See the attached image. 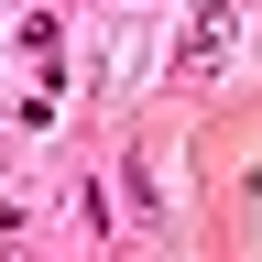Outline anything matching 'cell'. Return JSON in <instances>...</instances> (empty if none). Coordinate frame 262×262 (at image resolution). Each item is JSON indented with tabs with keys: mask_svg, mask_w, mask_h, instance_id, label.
Here are the masks:
<instances>
[{
	"mask_svg": "<svg viewBox=\"0 0 262 262\" xmlns=\"http://www.w3.org/2000/svg\"><path fill=\"white\" fill-rule=\"evenodd\" d=\"M219 44H229V0H208V11H196V33H186V66H208Z\"/></svg>",
	"mask_w": 262,
	"mask_h": 262,
	"instance_id": "obj_1",
	"label": "cell"
},
{
	"mask_svg": "<svg viewBox=\"0 0 262 262\" xmlns=\"http://www.w3.org/2000/svg\"><path fill=\"white\" fill-rule=\"evenodd\" d=\"M11 251H22V219H11V208H0V262H11Z\"/></svg>",
	"mask_w": 262,
	"mask_h": 262,
	"instance_id": "obj_2",
	"label": "cell"
}]
</instances>
